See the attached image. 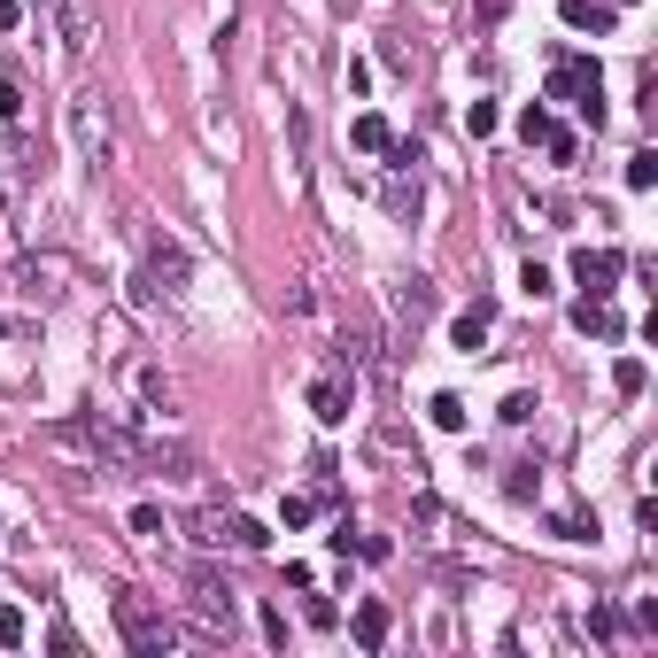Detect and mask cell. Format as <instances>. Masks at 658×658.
Masks as SVG:
<instances>
[{
    "instance_id": "6da1fadb",
    "label": "cell",
    "mask_w": 658,
    "mask_h": 658,
    "mask_svg": "<svg viewBox=\"0 0 658 658\" xmlns=\"http://www.w3.org/2000/svg\"><path fill=\"white\" fill-rule=\"evenodd\" d=\"M186 604H194V635H233V581L217 566H194L186 573Z\"/></svg>"
},
{
    "instance_id": "7a4b0ae2",
    "label": "cell",
    "mask_w": 658,
    "mask_h": 658,
    "mask_svg": "<svg viewBox=\"0 0 658 658\" xmlns=\"http://www.w3.org/2000/svg\"><path fill=\"white\" fill-rule=\"evenodd\" d=\"M117 628H124V643H132L140 658H163L171 643H179V628H171V620H163L140 589H117Z\"/></svg>"
},
{
    "instance_id": "3957f363",
    "label": "cell",
    "mask_w": 658,
    "mask_h": 658,
    "mask_svg": "<svg viewBox=\"0 0 658 658\" xmlns=\"http://www.w3.org/2000/svg\"><path fill=\"white\" fill-rule=\"evenodd\" d=\"M70 140L86 163H109V109H101V93H78L70 101Z\"/></svg>"
},
{
    "instance_id": "277c9868",
    "label": "cell",
    "mask_w": 658,
    "mask_h": 658,
    "mask_svg": "<svg viewBox=\"0 0 658 658\" xmlns=\"http://www.w3.org/2000/svg\"><path fill=\"white\" fill-rule=\"evenodd\" d=\"M186 535L202 542V550H225V542H240V511H225V504H202L194 519H186Z\"/></svg>"
},
{
    "instance_id": "5b68a950",
    "label": "cell",
    "mask_w": 658,
    "mask_h": 658,
    "mask_svg": "<svg viewBox=\"0 0 658 658\" xmlns=\"http://www.w3.org/2000/svg\"><path fill=\"white\" fill-rule=\"evenodd\" d=\"M573 279H581V287L604 302L612 287H620V256H612V248H581V256H573Z\"/></svg>"
},
{
    "instance_id": "8992f818",
    "label": "cell",
    "mask_w": 658,
    "mask_h": 658,
    "mask_svg": "<svg viewBox=\"0 0 658 658\" xmlns=\"http://www.w3.org/2000/svg\"><path fill=\"white\" fill-rule=\"evenodd\" d=\"M581 93H597V62L566 55L558 70H550V101H581Z\"/></svg>"
},
{
    "instance_id": "52a82bcc",
    "label": "cell",
    "mask_w": 658,
    "mask_h": 658,
    "mask_svg": "<svg viewBox=\"0 0 658 658\" xmlns=\"http://www.w3.org/2000/svg\"><path fill=\"white\" fill-rule=\"evenodd\" d=\"M558 16H566V31H612V8H604V0H566V8H558Z\"/></svg>"
},
{
    "instance_id": "ba28073f",
    "label": "cell",
    "mask_w": 658,
    "mask_h": 658,
    "mask_svg": "<svg viewBox=\"0 0 658 658\" xmlns=\"http://www.w3.org/2000/svg\"><path fill=\"white\" fill-rule=\"evenodd\" d=\"M310 411H318L326 426H341L349 419V388H341V380H318V388H310Z\"/></svg>"
},
{
    "instance_id": "9c48e42d",
    "label": "cell",
    "mask_w": 658,
    "mask_h": 658,
    "mask_svg": "<svg viewBox=\"0 0 658 658\" xmlns=\"http://www.w3.org/2000/svg\"><path fill=\"white\" fill-rule=\"evenodd\" d=\"M388 628H395L388 604H357V643H364V651H380V643H388Z\"/></svg>"
},
{
    "instance_id": "30bf717a",
    "label": "cell",
    "mask_w": 658,
    "mask_h": 658,
    "mask_svg": "<svg viewBox=\"0 0 658 658\" xmlns=\"http://www.w3.org/2000/svg\"><path fill=\"white\" fill-rule=\"evenodd\" d=\"M504 496H511V504H535V496H542V473H535V465H511V473H504Z\"/></svg>"
},
{
    "instance_id": "8fae6325",
    "label": "cell",
    "mask_w": 658,
    "mask_h": 658,
    "mask_svg": "<svg viewBox=\"0 0 658 658\" xmlns=\"http://www.w3.org/2000/svg\"><path fill=\"white\" fill-rule=\"evenodd\" d=\"M349 140H357L364 155H388V140H395V132H388V117H357V132H349Z\"/></svg>"
},
{
    "instance_id": "7c38bea8",
    "label": "cell",
    "mask_w": 658,
    "mask_h": 658,
    "mask_svg": "<svg viewBox=\"0 0 658 658\" xmlns=\"http://www.w3.org/2000/svg\"><path fill=\"white\" fill-rule=\"evenodd\" d=\"M395 310H403V318H426V310H434V287H426V279H403Z\"/></svg>"
},
{
    "instance_id": "4fadbf2b",
    "label": "cell",
    "mask_w": 658,
    "mask_h": 658,
    "mask_svg": "<svg viewBox=\"0 0 658 658\" xmlns=\"http://www.w3.org/2000/svg\"><path fill=\"white\" fill-rule=\"evenodd\" d=\"M287 148H295V163H310V117H302V101H287Z\"/></svg>"
},
{
    "instance_id": "5bb4252c",
    "label": "cell",
    "mask_w": 658,
    "mask_h": 658,
    "mask_svg": "<svg viewBox=\"0 0 658 658\" xmlns=\"http://www.w3.org/2000/svg\"><path fill=\"white\" fill-rule=\"evenodd\" d=\"M426 419L442 426V434H457V426H465V403H457V395H434V403H426Z\"/></svg>"
},
{
    "instance_id": "9a60e30c",
    "label": "cell",
    "mask_w": 658,
    "mask_h": 658,
    "mask_svg": "<svg viewBox=\"0 0 658 658\" xmlns=\"http://www.w3.org/2000/svg\"><path fill=\"white\" fill-rule=\"evenodd\" d=\"M643 380H651L643 357H620V364H612V388H620V395H643Z\"/></svg>"
},
{
    "instance_id": "2e32d148",
    "label": "cell",
    "mask_w": 658,
    "mask_h": 658,
    "mask_svg": "<svg viewBox=\"0 0 658 658\" xmlns=\"http://www.w3.org/2000/svg\"><path fill=\"white\" fill-rule=\"evenodd\" d=\"M628 186H635V194H643V186H658V155H651V148L628 155Z\"/></svg>"
},
{
    "instance_id": "e0dca14e",
    "label": "cell",
    "mask_w": 658,
    "mask_h": 658,
    "mask_svg": "<svg viewBox=\"0 0 658 658\" xmlns=\"http://www.w3.org/2000/svg\"><path fill=\"white\" fill-rule=\"evenodd\" d=\"M148 264H155V279H171V287H179V279H186V256H179V248H155ZM171 287H163V295H171Z\"/></svg>"
},
{
    "instance_id": "ac0fdd59",
    "label": "cell",
    "mask_w": 658,
    "mask_h": 658,
    "mask_svg": "<svg viewBox=\"0 0 658 658\" xmlns=\"http://www.w3.org/2000/svg\"><path fill=\"white\" fill-rule=\"evenodd\" d=\"M550 535H558V542H589V511H558Z\"/></svg>"
},
{
    "instance_id": "d6986e66",
    "label": "cell",
    "mask_w": 658,
    "mask_h": 658,
    "mask_svg": "<svg viewBox=\"0 0 658 658\" xmlns=\"http://www.w3.org/2000/svg\"><path fill=\"white\" fill-rule=\"evenodd\" d=\"M519 287H527V295H550V287H558V279H550V264H535V256H527V264H519Z\"/></svg>"
},
{
    "instance_id": "ffe728a7",
    "label": "cell",
    "mask_w": 658,
    "mask_h": 658,
    "mask_svg": "<svg viewBox=\"0 0 658 658\" xmlns=\"http://www.w3.org/2000/svg\"><path fill=\"white\" fill-rule=\"evenodd\" d=\"M388 210H395V217L419 210V179H395V186H388Z\"/></svg>"
},
{
    "instance_id": "44dd1931",
    "label": "cell",
    "mask_w": 658,
    "mask_h": 658,
    "mask_svg": "<svg viewBox=\"0 0 658 658\" xmlns=\"http://www.w3.org/2000/svg\"><path fill=\"white\" fill-rule=\"evenodd\" d=\"M16 643H24V612H16V604H0V651H16Z\"/></svg>"
},
{
    "instance_id": "7402d4cb",
    "label": "cell",
    "mask_w": 658,
    "mask_h": 658,
    "mask_svg": "<svg viewBox=\"0 0 658 658\" xmlns=\"http://www.w3.org/2000/svg\"><path fill=\"white\" fill-rule=\"evenodd\" d=\"M140 395H148L155 411H171V380H163V372H140Z\"/></svg>"
},
{
    "instance_id": "603a6c76",
    "label": "cell",
    "mask_w": 658,
    "mask_h": 658,
    "mask_svg": "<svg viewBox=\"0 0 658 658\" xmlns=\"http://www.w3.org/2000/svg\"><path fill=\"white\" fill-rule=\"evenodd\" d=\"M132 535H148V542H163V511H155V504H140V511H132Z\"/></svg>"
},
{
    "instance_id": "cb8c5ba5",
    "label": "cell",
    "mask_w": 658,
    "mask_h": 658,
    "mask_svg": "<svg viewBox=\"0 0 658 658\" xmlns=\"http://www.w3.org/2000/svg\"><path fill=\"white\" fill-rule=\"evenodd\" d=\"M465 132H473V140H488V132H496V109H488V101H473V109H465Z\"/></svg>"
},
{
    "instance_id": "d4e9b609",
    "label": "cell",
    "mask_w": 658,
    "mask_h": 658,
    "mask_svg": "<svg viewBox=\"0 0 658 658\" xmlns=\"http://www.w3.org/2000/svg\"><path fill=\"white\" fill-rule=\"evenodd\" d=\"M0 117H8V124L24 117V86H16V78H0Z\"/></svg>"
},
{
    "instance_id": "484cf974",
    "label": "cell",
    "mask_w": 658,
    "mask_h": 658,
    "mask_svg": "<svg viewBox=\"0 0 658 658\" xmlns=\"http://www.w3.org/2000/svg\"><path fill=\"white\" fill-rule=\"evenodd\" d=\"M589 635H597V643H604V635H620V620H612V604H589Z\"/></svg>"
},
{
    "instance_id": "4316f807",
    "label": "cell",
    "mask_w": 658,
    "mask_h": 658,
    "mask_svg": "<svg viewBox=\"0 0 658 658\" xmlns=\"http://www.w3.org/2000/svg\"><path fill=\"white\" fill-rule=\"evenodd\" d=\"M473 8H480V24H504V8H511V0H473Z\"/></svg>"
}]
</instances>
